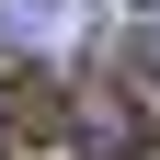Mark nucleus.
<instances>
[{"instance_id": "nucleus-1", "label": "nucleus", "mask_w": 160, "mask_h": 160, "mask_svg": "<svg viewBox=\"0 0 160 160\" xmlns=\"http://www.w3.org/2000/svg\"><path fill=\"white\" fill-rule=\"evenodd\" d=\"M69 149H80V160H149L160 137H149V114H137V92L103 80V92H80V103H69Z\"/></svg>"}, {"instance_id": "nucleus-2", "label": "nucleus", "mask_w": 160, "mask_h": 160, "mask_svg": "<svg viewBox=\"0 0 160 160\" xmlns=\"http://www.w3.org/2000/svg\"><path fill=\"white\" fill-rule=\"evenodd\" d=\"M0 23L23 34L34 57H69L80 34H92V0H0Z\"/></svg>"}, {"instance_id": "nucleus-3", "label": "nucleus", "mask_w": 160, "mask_h": 160, "mask_svg": "<svg viewBox=\"0 0 160 160\" xmlns=\"http://www.w3.org/2000/svg\"><path fill=\"white\" fill-rule=\"evenodd\" d=\"M0 160H12V114H0Z\"/></svg>"}]
</instances>
